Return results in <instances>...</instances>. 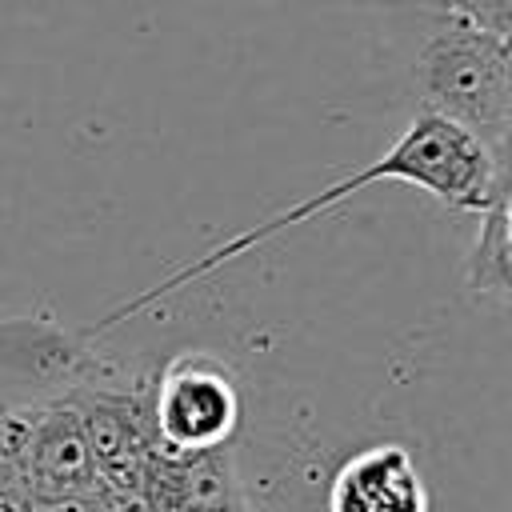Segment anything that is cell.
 <instances>
[{
  "instance_id": "cell-7",
  "label": "cell",
  "mask_w": 512,
  "mask_h": 512,
  "mask_svg": "<svg viewBox=\"0 0 512 512\" xmlns=\"http://www.w3.org/2000/svg\"><path fill=\"white\" fill-rule=\"evenodd\" d=\"M360 4H376V8H396L400 0H360Z\"/></svg>"
},
{
  "instance_id": "cell-9",
  "label": "cell",
  "mask_w": 512,
  "mask_h": 512,
  "mask_svg": "<svg viewBox=\"0 0 512 512\" xmlns=\"http://www.w3.org/2000/svg\"><path fill=\"white\" fill-rule=\"evenodd\" d=\"M0 512H20V508H12V504H4V508H0Z\"/></svg>"
},
{
  "instance_id": "cell-8",
  "label": "cell",
  "mask_w": 512,
  "mask_h": 512,
  "mask_svg": "<svg viewBox=\"0 0 512 512\" xmlns=\"http://www.w3.org/2000/svg\"><path fill=\"white\" fill-rule=\"evenodd\" d=\"M96 512H112V508H108V500H100V508H96Z\"/></svg>"
},
{
  "instance_id": "cell-2",
  "label": "cell",
  "mask_w": 512,
  "mask_h": 512,
  "mask_svg": "<svg viewBox=\"0 0 512 512\" xmlns=\"http://www.w3.org/2000/svg\"><path fill=\"white\" fill-rule=\"evenodd\" d=\"M424 36L412 60L420 108L472 132L496 160L508 164L512 136V52L496 36L460 16H420Z\"/></svg>"
},
{
  "instance_id": "cell-5",
  "label": "cell",
  "mask_w": 512,
  "mask_h": 512,
  "mask_svg": "<svg viewBox=\"0 0 512 512\" xmlns=\"http://www.w3.org/2000/svg\"><path fill=\"white\" fill-rule=\"evenodd\" d=\"M464 288L476 300L504 304L512 292V240H508V200L480 212L476 240L464 256Z\"/></svg>"
},
{
  "instance_id": "cell-3",
  "label": "cell",
  "mask_w": 512,
  "mask_h": 512,
  "mask_svg": "<svg viewBox=\"0 0 512 512\" xmlns=\"http://www.w3.org/2000/svg\"><path fill=\"white\" fill-rule=\"evenodd\" d=\"M236 424H240V392L228 364L204 352H184L160 372L156 396L148 400V428L160 452L168 456L216 452L232 440Z\"/></svg>"
},
{
  "instance_id": "cell-4",
  "label": "cell",
  "mask_w": 512,
  "mask_h": 512,
  "mask_svg": "<svg viewBox=\"0 0 512 512\" xmlns=\"http://www.w3.org/2000/svg\"><path fill=\"white\" fill-rule=\"evenodd\" d=\"M328 512H428V488L408 448L372 444L336 468Z\"/></svg>"
},
{
  "instance_id": "cell-6",
  "label": "cell",
  "mask_w": 512,
  "mask_h": 512,
  "mask_svg": "<svg viewBox=\"0 0 512 512\" xmlns=\"http://www.w3.org/2000/svg\"><path fill=\"white\" fill-rule=\"evenodd\" d=\"M396 8L416 16H460L496 36L512 32V0H400Z\"/></svg>"
},
{
  "instance_id": "cell-1",
  "label": "cell",
  "mask_w": 512,
  "mask_h": 512,
  "mask_svg": "<svg viewBox=\"0 0 512 512\" xmlns=\"http://www.w3.org/2000/svg\"><path fill=\"white\" fill-rule=\"evenodd\" d=\"M508 168H512V164L496 160L472 132H464L460 124H452V120H444V116H436V112H428V108H420V112L408 120V128L388 144L384 156H376L372 164L356 168L352 176H344V180H336V184L312 192L308 200H300V204H292V208H284V212H276V216H268V220H260V224H252V228H244V232H236L232 240L216 244V248L204 252L200 260L184 264L180 272L164 276V280L152 284L148 292H140V296H132L128 304H120L116 312H108L96 332H104V328H112V324H120V320H128V316H140V312H144L148 304H156L160 296H168V292H176V288H184V284H192V280H204V276L216 272L220 264H228V260L244 256L248 248H256V244L280 236L284 228L304 224V220H312V216H324L328 208H336L340 200L356 196V192L368 188V184L400 180V184H416V188L432 192V196H436L444 208H452V212H488L496 200H508Z\"/></svg>"
}]
</instances>
